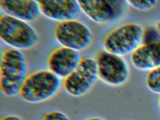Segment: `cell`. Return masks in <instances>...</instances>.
<instances>
[{
	"label": "cell",
	"mask_w": 160,
	"mask_h": 120,
	"mask_svg": "<svg viewBox=\"0 0 160 120\" xmlns=\"http://www.w3.org/2000/svg\"><path fill=\"white\" fill-rule=\"evenodd\" d=\"M81 59L79 52L61 47L50 53L48 65L50 71L64 79L76 69Z\"/></svg>",
	"instance_id": "cell-8"
},
{
	"label": "cell",
	"mask_w": 160,
	"mask_h": 120,
	"mask_svg": "<svg viewBox=\"0 0 160 120\" xmlns=\"http://www.w3.org/2000/svg\"><path fill=\"white\" fill-rule=\"evenodd\" d=\"M148 89L154 93L160 95V67L148 72L146 78Z\"/></svg>",
	"instance_id": "cell-13"
},
{
	"label": "cell",
	"mask_w": 160,
	"mask_h": 120,
	"mask_svg": "<svg viewBox=\"0 0 160 120\" xmlns=\"http://www.w3.org/2000/svg\"><path fill=\"white\" fill-rule=\"evenodd\" d=\"M41 14L58 22L76 20L81 10L78 1L48 0L38 1Z\"/></svg>",
	"instance_id": "cell-9"
},
{
	"label": "cell",
	"mask_w": 160,
	"mask_h": 120,
	"mask_svg": "<svg viewBox=\"0 0 160 120\" xmlns=\"http://www.w3.org/2000/svg\"><path fill=\"white\" fill-rule=\"evenodd\" d=\"M144 36L140 25L129 22L109 32L104 38L103 46L106 51L122 57L135 51L142 45Z\"/></svg>",
	"instance_id": "cell-4"
},
{
	"label": "cell",
	"mask_w": 160,
	"mask_h": 120,
	"mask_svg": "<svg viewBox=\"0 0 160 120\" xmlns=\"http://www.w3.org/2000/svg\"><path fill=\"white\" fill-rule=\"evenodd\" d=\"M98 78L96 60L84 58L81 59L76 69L64 79L63 88L72 96L80 97L90 91Z\"/></svg>",
	"instance_id": "cell-5"
},
{
	"label": "cell",
	"mask_w": 160,
	"mask_h": 120,
	"mask_svg": "<svg viewBox=\"0 0 160 120\" xmlns=\"http://www.w3.org/2000/svg\"><path fill=\"white\" fill-rule=\"evenodd\" d=\"M96 61L99 78L106 84L118 87L128 82L130 68L122 56L102 51L98 53Z\"/></svg>",
	"instance_id": "cell-7"
},
{
	"label": "cell",
	"mask_w": 160,
	"mask_h": 120,
	"mask_svg": "<svg viewBox=\"0 0 160 120\" xmlns=\"http://www.w3.org/2000/svg\"><path fill=\"white\" fill-rule=\"evenodd\" d=\"M1 120H24V119L18 115L10 114L3 116Z\"/></svg>",
	"instance_id": "cell-16"
},
{
	"label": "cell",
	"mask_w": 160,
	"mask_h": 120,
	"mask_svg": "<svg viewBox=\"0 0 160 120\" xmlns=\"http://www.w3.org/2000/svg\"><path fill=\"white\" fill-rule=\"evenodd\" d=\"M61 85V79L50 70H38L28 76L19 95L28 103H42L55 97Z\"/></svg>",
	"instance_id": "cell-2"
},
{
	"label": "cell",
	"mask_w": 160,
	"mask_h": 120,
	"mask_svg": "<svg viewBox=\"0 0 160 120\" xmlns=\"http://www.w3.org/2000/svg\"><path fill=\"white\" fill-rule=\"evenodd\" d=\"M42 120H72L65 113L59 111H51L42 116Z\"/></svg>",
	"instance_id": "cell-15"
},
{
	"label": "cell",
	"mask_w": 160,
	"mask_h": 120,
	"mask_svg": "<svg viewBox=\"0 0 160 120\" xmlns=\"http://www.w3.org/2000/svg\"><path fill=\"white\" fill-rule=\"evenodd\" d=\"M131 59L133 65L142 71L160 67V41L142 44L131 54Z\"/></svg>",
	"instance_id": "cell-12"
},
{
	"label": "cell",
	"mask_w": 160,
	"mask_h": 120,
	"mask_svg": "<svg viewBox=\"0 0 160 120\" xmlns=\"http://www.w3.org/2000/svg\"><path fill=\"white\" fill-rule=\"evenodd\" d=\"M81 11L92 21L99 24L111 22L118 14L117 1H78Z\"/></svg>",
	"instance_id": "cell-10"
},
{
	"label": "cell",
	"mask_w": 160,
	"mask_h": 120,
	"mask_svg": "<svg viewBox=\"0 0 160 120\" xmlns=\"http://www.w3.org/2000/svg\"><path fill=\"white\" fill-rule=\"evenodd\" d=\"M85 120H106L105 119L102 118V117H98V116H94V117H89L87 118Z\"/></svg>",
	"instance_id": "cell-17"
},
{
	"label": "cell",
	"mask_w": 160,
	"mask_h": 120,
	"mask_svg": "<svg viewBox=\"0 0 160 120\" xmlns=\"http://www.w3.org/2000/svg\"><path fill=\"white\" fill-rule=\"evenodd\" d=\"M0 8L4 14L28 23L42 14L38 1L33 0H1Z\"/></svg>",
	"instance_id": "cell-11"
},
{
	"label": "cell",
	"mask_w": 160,
	"mask_h": 120,
	"mask_svg": "<svg viewBox=\"0 0 160 120\" xmlns=\"http://www.w3.org/2000/svg\"><path fill=\"white\" fill-rule=\"evenodd\" d=\"M128 4L139 11H148L153 8L157 4V1L148 0H132L126 1Z\"/></svg>",
	"instance_id": "cell-14"
},
{
	"label": "cell",
	"mask_w": 160,
	"mask_h": 120,
	"mask_svg": "<svg viewBox=\"0 0 160 120\" xmlns=\"http://www.w3.org/2000/svg\"><path fill=\"white\" fill-rule=\"evenodd\" d=\"M28 76L27 61L21 51L10 48L2 52L0 87L4 95L12 98L19 95Z\"/></svg>",
	"instance_id": "cell-1"
},
{
	"label": "cell",
	"mask_w": 160,
	"mask_h": 120,
	"mask_svg": "<svg viewBox=\"0 0 160 120\" xmlns=\"http://www.w3.org/2000/svg\"><path fill=\"white\" fill-rule=\"evenodd\" d=\"M0 38L20 51L32 48L39 40L38 33L29 23L4 14L0 17Z\"/></svg>",
	"instance_id": "cell-3"
},
{
	"label": "cell",
	"mask_w": 160,
	"mask_h": 120,
	"mask_svg": "<svg viewBox=\"0 0 160 120\" xmlns=\"http://www.w3.org/2000/svg\"><path fill=\"white\" fill-rule=\"evenodd\" d=\"M159 106H160V96H159Z\"/></svg>",
	"instance_id": "cell-19"
},
{
	"label": "cell",
	"mask_w": 160,
	"mask_h": 120,
	"mask_svg": "<svg viewBox=\"0 0 160 120\" xmlns=\"http://www.w3.org/2000/svg\"><path fill=\"white\" fill-rule=\"evenodd\" d=\"M157 30L158 32V34L160 37V20L158 22L157 24Z\"/></svg>",
	"instance_id": "cell-18"
},
{
	"label": "cell",
	"mask_w": 160,
	"mask_h": 120,
	"mask_svg": "<svg viewBox=\"0 0 160 120\" xmlns=\"http://www.w3.org/2000/svg\"><path fill=\"white\" fill-rule=\"evenodd\" d=\"M54 35L62 47L78 52L87 49L93 40L89 28L77 20L58 22L55 27Z\"/></svg>",
	"instance_id": "cell-6"
}]
</instances>
